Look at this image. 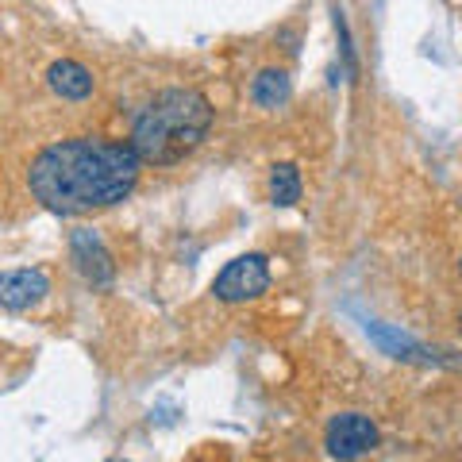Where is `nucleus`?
Segmentation results:
<instances>
[{
  "label": "nucleus",
  "mask_w": 462,
  "mask_h": 462,
  "mask_svg": "<svg viewBox=\"0 0 462 462\" xmlns=\"http://www.w3.org/2000/svg\"><path fill=\"white\" fill-rule=\"evenodd\" d=\"M458 273H462V263H458Z\"/></svg>",
  "instance_id": "nucleus-13"
},
{
  "label": "nucleus",
  "mask_w": 462,
  "mask_h": 462,
  "mask_svg": "<svg viewBox=\"0 0 462 462\" xmlns=\"http://www.w3.org/2000/svg\"><path fill=\"white\" fill-rule=\"evenodd\" d=\"M47 85L62 100H85L93 93V74L81 62H74V58H58L47 69Z\"/></svg>",
  "instance_id": "nucleus-7"
},
{
  "label": "nucleus",
  "mask_w": 462,
  "mask_h": 462,
  "mask_svg": "<svg viewBox=\"0 0 462 462\" xmlns=\"http://www.w3.org/2000/svg\"><path fill=\"white\" fill-rule=\"evenodd\" d=\"M69 254H74V263H78L85 282L112 285V278H116L112 254H108V247L100 243V236L93 227H74V231H69Z\"/></svg>",
  "instance_id": "nucleus-5"
},
{
  "label": "nucleus",
  "mask_w": 462,
  "mask_h": 462,
  "mask_svg": "<svg viewBox=\"0 0 462 462\" xmlns=\"http://www.w3.org/2000/svg\"><path fill=\"white\" fill-rule=\"evenodd\" d=\"M336 32H339V54H343V69H346V81H358V62H355V47H351V35H346V20L343 12L336 8Z\"/></svg>",
  "instance_id": "nucleus-11"
},
{
  "label": "nucleus",
  "mask_w": 462,
  "mask_h": 462,
  "mask_svg": "<svg viewBox=\"0 0 462 462\" xmlns=\"http://www.w3.org/2000/svg\"><path fill=\"white\" fill-rule=\"evenodd\" d=\"M458 328H462V316H458Z\"/></svg>",
  "instance_id": "nucleus-12"
},
{
  "label": "nucleus",
  "mask_w": 462,
  "mask_h": 462,
  "mask_svg": "<svg viewBox=\"0 0 462 462\" xmlns=\"http://www.w3.org/2000/svg\"><path fill=\"white\" fill-rule=\"evenodd\" d=\"M212 127V105L197 89H162L139 108L132 124V147L143 162L173 166L205 143Z\"/></svg>",
  "instance_id": "nucleus-2"
},
{
  "label": "nucleus",
  "mask_w": 462,
  "mask_h": 462,
  "mask_svg": "<svg viewBox=\"0 0 462 462\" xmlns=\"http://www.w3.org/2000/svg\"><path fill=\"white\" fill-rule=\"evenodd\" d=\"M143 158L132 143L78 135L42 147L27 166V189L54 216H85L132 197Z\"/></svg>",
  "instance_id": "nucleus-1"
},
{
  "label": "nucleus",
  "mask_w": 462,
  "mask_h": 462,
  "mask_svg": "<svg viewBox=\"0 0 462 462\" xmlns=\"http://www.w3.org/2000/svg\"><path fill=\"white\" fill-rule=\"evenodd\" d=\"M366 331H370V336L378 339V343H382V346H385V351L393 355V358H412V363H439V358L431 355L428 346L412 343L409 336H397L393 328H382V324H366Z\"/></svg>",
  "instance_id": "nucleus-10"
},
{
  "label": "nucleus",
  "mask_w": 462,
  "mask_h": 462,
  "mask_svg": "<svg viewBox=\"0 0 462 462\" xmlns=\"http://www.w3.org/2000/svg\"><path fill=\"white\" fill-rule=\"evenodd\" d=\"M289 97H293V81H289L285 69L266 66V69H258V74H254V81H251V100H254L258 108L273 112V108H282Z\"/></svg>",
  "instance_id": "nucleus-8"
},
{
  "label": "nucleus",
  "mask_w": 462,
  "mask_h": 462,
  "mask_svg": "<svg viewBox=\"0 0 462 462\" xmlns=\"http://www.w3.org/2000/svg\"><path fill=\"white\" fill-rule=\"evenodd\" d=\"M266 189H270V200L278 208H293L300 200V193H305V181H300V170L293 162H278V166H270Z\"/></svg>",
  "instance_id": "nucleus-9"
},
{
  "label": "nucleus",
  "mask_w": 462,
  "mask_h": 462,
  "mask_svg": "<svg viewBox=\"0 0 462 462\" xmlns=\"http://www.w3.org/2000/svg\"><path fill=\"white\" fill-rule=\"evenodd\" d=\"M382 443L378 436V424L363 412H339L331 416V424L324 431V451L336 458V462H358L366 458L374 447Z\"/></svg>",
  "instance_id": "nucleus-4"
},
{
  "label": "nucleus",
  "mask_w": 462,
  "mask_h": 462,
  "mask_svg": "<svg viewBox=\"0 0 462 462\" xmlns=\"http://www.w3.org/2000/svg\"><path fill=\"white\" fill-rule=\"evenodd\" d=\"M270 289V263L266 254H239L216 273L212 293L224 305H239V300H254Z\"/></svg>",
  "instance_id": "nucleus-3"
},
{
  "label": "nucleus",
  "mask_w": 462,
  "mask_h": 462,
  "mask_svg": "<svg viewBox=\"0 0 462 462\" xmlns=\"http://www.w3.org/2000/svg\"><path fill=\"white\" fill-rule=\"evenodd\" d=\"M47 293H51V278L42 270H8L5 278H0V305L8 312L32 309Z\"/></svg>",
  "instance_id": "nucleus-6"
}]
</instances>
